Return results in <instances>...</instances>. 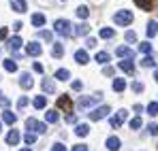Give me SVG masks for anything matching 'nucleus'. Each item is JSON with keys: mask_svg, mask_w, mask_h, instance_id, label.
<instances>
[{"mask_svg": "<svg viewBox=\"0 0 158 151\" xmlns=\"http://www.w3.org/2000/svg\"><path fill=\"white\" fill-rule=\"evenodd\" d=\"M53 30H56L60 36H64V38H69V36H73V34H75V30H73L71 22H66V19H56Z\"/></svg>", "mask_w": 158, "mask_h": 151, "instance_id": "nucleus-1", "label": "nucleus"}, {"mask_svg": "<svg viewBox=\"0 0 158 151\" xmlns=\"http://www.w3.org/2000/svg\"><path fill=\"white\" fill-rule=\"evenodd\" d=\"M26 128H28V132H36V134H45V132H47V126H45L43 121L34 119V117L26 119Z\"/></svg>", "mask_w": 158, "mask_h": 151, "instance_id": "nucleus-2", "label": "nucleus"}, {"mask_svg": "<svg viewBox=\"0 0 158 151\" xmlns=\"http://www.w3.org/2000/svg\"><path fill=\"white\" fill-rule=\"evenodd\" d=\"M113 22L118 26H128V24H132V13L131 11H118L113 15Z\"/></svg>", "mask_w": 158, "mask_h": 151, "instance_id": "nucleus-3", "label": "nucleus"}, {"mask_svg": "<svg viewBox=\"0 0 158 151\" xmlns=\"http://www.w3.org/2000/svg\"><path fill=\"white\" fill-rule=\"evenodd\" d=\"M101 98H103L101 94H96V96H81V98H79V102H77V106H79V109H90L92 104H96Z\"/></svg>", "mask_w": 158, "mask_h": 151, "instance_id": "nucleus-4", "label": "nucleus"}, {"mask_svg": "<svg viewBox=\"0 0 158 151\" xmlns=\"http://www.w3.org/2000/svg\"><path fill=\"white\" fill-rule=\"evenodd\" d=\"M56 109H60V111H69V113H71V111H73V100H71L66 94H62V96L56 100Z\"/></svg>", "mask_w": 158, "mask_h": 151, "instance_id": "nucleus-5", "label": "nucleus"}, {"mask_svg": "<svg viewBox=\"0 0 158 151\" xmlns=\"http://www.w3.org/2000/svg\"><path fill=\"white\" fill-rule=\"evenodd\" d=\"M109 104H103V106H98V109H94L92 113H90V119L92 121H98V119H103V117H107L109 115Z\"/></svg>", "mask_w": 158, "mask_h": 151, "instance_id": "nucleus-6", "label": "nucleus"}, {"mask_svg": "<svg viewBox=\"0 0 158 151\" xmlns=\"http://www.w3.org/2000/svg\"><path fill=\"white\" fill-rule=\"evenodd\" d=\"M115 53H118V58H122V60H132V58H135V51H132L131 47H124V45L118 47Z\"/></svg>", "mask_w": 158, "mask_h": 151, "instance_id": "nucleus-7", "label": "nucleus"}, {"mask_svg": "<svg viewBox=\"0 0 158 151\" xmlns=\"http://www.w3.org/2000/svg\"><path fill=\"white\" fill-rule=\"evenodd\" d=\"M156 2L158 0H135V4L139 9H143V11H154L156 9Z\"/></svg>", "mask_w": 158, "mask_h": 151, "instance_id": "nucleus-8", "label": "nucleus"}, {"mask_svg": "<svg viewBox=\"0 0 158 151\" xmlns=\"http://www.w3.org/2000/svg\"><path fill=\"white\" fill-rule=\"evenodd\" d=\"M11 9L15 13H26L28 11V2L26 0H11Z\"/></svg>", "mask_w": 158, "mask_h": 151, "instance_id": "nucleus-9", "label": "nucleus"}, {"mask_svg": "<svg viewBox=\"0 0 158 151\" xmlns=\"http://www.w3.org/2000/svg\"><path fill=\"white\" fill-rule=\"evenodd\" d=\"M118 68L124 70L126 75H135V64H132V60H122V62L118 64Z\"/></svg>", "mask_w": 158, "mask_h": 151, "instance_id": "nucleus-10", "label": "nucleus"}, {"mask_svg": "<svg viewBox=\"0 0 158 151\" xmlns=\"http://www.w3.org/2000/svg\"><path fill=\"white\" fill-rule=\"evenodd\" d=\"M41 51H43V49H41V45L34 43V41L26 45V53H28V55H34V58H36V55H41Z\"/></svg>", "mask_w": 158, "mask_h": 151, "instance_id": "nucleus-11", "label": "nucleus"}, {"mask_svg": "<svg viewBox=\"0 0 158 151\" xmlns=\"http://www.w3.org/2000/svg\"><path fill=\"white\" fill-rule=\"evenodd\" d=\"M19 83H22V87H24V89H30V87L34 85V79H32V75H30V73H22Z\"/></svg>", "mask_w": 158, "mask_h": 151, "instance_id": "nucleus-12", "label": "nucleus"}, {"mask_svg": "<svg viewBox=\"0 0 158 151\" xmlns=\"http://www.w3.org/2000/svg\"><path fill=\"white\" fill-rule=\"evenodd\" d=\"M41 85H43V92H45V94H56V83H53L52 79H47V77H45Z\"/></svg>", "mask_w": 158, "mask_h": 151, "instance_id": "nucleus-13", "label": "nucleus"}, {"mask_svg": "<svg viewBox=\"0 0 158 151\" xmlns=\"http://www.w3.org/2000/svg\"><path fill=\"white\" fill-rule=\"evenodd\" d=\"M120 145H122V143H120L118 136H109V138H107V149H109V151H118V149H120Z\"/></svg>", "mask_w": 158, "mask_h": 151, "instance_id": "nucleus-14", "label": "nucleus"}, {"mask_svg": "<svg viewBox=\"0 0 158 151\" xmlns=\"http://www.w3.org/2000/svg\"><path fill=\"white\" fill-rule=\"evenodd\" d=\"M17 143H19V132L13 128V130L6 134V145H17Z\"/></svg>", "mask_w": 158, "mask_h": 151, "instance_id": "nucleus-15", "label": "nucleus"}, {"mask_svg": "<svg viewBox=\"0 0 158 151\" xmlns=\"http://www.w3.org/2000/svg\"><path fill=\"white\" fill-rule=\"evenodd\" d=\"M19 47H22V38H19V36H11V38H9V49L19 51Z\"/></svg>", "mask_w": 158, "mask_h": 151, "instance_id": "nucleus-16", "label": "nucleus"}, {"mask_svg": "<svg viewBox=\"0 0 158 151\" xmlns=\"http://www.w3.org/2000/svg\"><path fill=\"white\" fill-rule=\"evenodd\" d=\"M75 134H77V136H88V134H90V126H88V124H77Z\"/></svg>", "mask_w": 158, "mask_h": 151, "instance_id": "nucleus-17", "label": "nucleus"}, {"mask_svg": "<svg viewBox=\"0 0 158 151\" xmlns=\"http://www.w3.org/2000/svg\"><path fill=\"white\" fill-rule=\"evenodd\" d=\"M15 119H17V117H15V115H13L11 111H2V121H4V124L13 126V124H15Z\"/></svg>", "mask_w": 158, "mask_h": 151, "instance_id": "nucleus-18", "label": "nucleus"}, {"mask_svg": "<svg viewBox=\"0 0 158 151\" xmlns=\"http://www.w3.org/2000/svg\"><path fill=\"white\" fill-rule=\"evenodd\" d=\"M43 24H45V15H43V13H34V15H32V26L41 28Z\"/></svg>", "mask_w": 158, "mask_h": 151, "instance_id": "nucleus-19", "label": "nucleus"}, {"mask_svg": "<svg viewBox=\"0 0 158 151\" xmlns=\"http://www.w3.org/2000/svg\"><path fill=\"white\" fill-rule=\"evenodd\" d=\"M75 60H77L79 64H88L90 58H88V53H85L83 49H79V51H75Z\"/></svg>", "mask_w": 158, "mask_h": 151, "instance_id": "nucleus-20", "label": "nucleus"}, {"mask_svg": "<svg viewBox=\"0 0 158 151\" xmlns=\"http://www.w3.org/2000/svg\"><path fill=\"white\" fill-rule=\"evenodd\" d=\"M94 60H96L98 64H109V53H107V51H98Z\"/></svg>", "mask_w": 158, "mask_h": 151, "instance_id": "nucleus-21", "label": "nucleus"}, {"mask_svg": "<svg viewBox=\"0 0 158 151\" xmlns=\"http://www.w3.org/2000/svg\"><path fill=\"white\" fill-rule=\"evenodd\" d=\"M141 66H143V68H152V66H156V60H154L152 55H145V58L141 60Z\"/></svg>", "mask_w": 158, "mask_h": 151, "instance_id": "nucleus-22", "label": "nucleus"}, {"mask_svg": "<svg viewBox=\"0 0 158 151\" xmlns=\"http://www.w3.org/2000/svg\"><path fill=\"white\" fill-rule=\"evenodd\" d=\"M2 64H4V70H6V73H15V70H17V64H15L13 60H2Z\"/></svg>", "mask_w": 158, "mask_h": 151, "instance_id": "nucleus-23", "label": "nucleus"}, {"mask_svg": "<svg viewBox=\"0 0 158 151\" xmlns=\"http://www.w3.org/2000/svg\"><path fill=\"white\" fill-rule=\"evenodd\" d=\"M126 89V81L124 79H115L113 81V92H124Z\"/></svg>", "mask_w": 158, "mask_h": 151, "instance_id": "nucleus-24", "label": "nucleus"}, {"mask_svg": "<svg viewBox=\"0 0 158 151\" xmlns=\"http://www.w3.org/2000/svg\"><path fill=\"white\" fill-rule=\"evenodd\" d=\"M158 32V22H148V36L152 38V36H156Z\"/></svg>", "mask_w": 158, "mask_h": 151, "instance_id": "nucleus-25", "label": "nucleus"}, {"mask_svg": "<svg viewBox=\"0 0 158 151\" xmlns=\"http://www.w3.org/2000/svg\"><path fill=\"white\" fill-rule=\"evenodd\" d=\"M45 119H47L49 124H56V121L60 119V117H58V111H47V113H45Z\"/></svg>", "mask_w": 158, "mask_h": 151, "instance_id": "nucleus-26", "label": "nucleus"}, {"mask_svg": "<svg viewBox=\"0 0 158 151\" xmlns=\"http://www.w3.org/2000/svg\"><path fill=\"white\" fill-rule=\"evenodd\" d=\"M69 70H66V68H60V70H56V79H58V81H66V79H69Z\"/></svg>", "mask_w": 158, "mask_h": 151, "instance_id": "nucleus-27", "label": "nucleus"}, {"mask_svg": "<svg viewBox=\"0 0 158 151\" xmlns=\"http://www.w3.org/2000/svg\"><path fill=\"white\" fill-rule=\"evenodd\" d=\"M32 104H34L36 109H45V104H47V100H45V96H36V98L32 100Z\"/></svg>", "mask_w": 158, "mask_h": 151, "instance_id": "nucleus-28", "label": "nucleus"}, {"mask_svg": "<svg viewBox=\"0 0 158 151\" xmlns=\"http://www.w3.org/2000/svg\"><path fill=\"white\" fill-rule=\"evenodd\" d=\"M62 53H64L62 45H60V43H56V45L52 47V55H53V58H62Z\"/></svg>", "mask_w": 158, "mask_h": 151, "instance_id": "nucleus-29", "label": "nucleus"}, {"mask_svg": "<svg viewBox=\"0 0 158 151\" xmlns=\"http://www.w3.org/2000/svg\"><path fill=\"white\" fill-rule=\"evenodd\" d=\"M88 15H90V9H88V6H77V17L79 19H85Z\"/></svg>", "mask_w": 158, "mask_h": 151, "instance_id": "nucleus-30", "label": "nucleus"}, {"mask_svg": "<svg viewBox=\"0 0 158 151\" xmlns=\"http://www.w3.org/2000/svg\"><path fill=\"white\" fill-rule=\"evenodd\" d=\"M88 32H90V26H88V24H79L77 28H75V34H81V36L88 34Z\"/></svg>", "mask_w": 158, "mask_h": 151, "instance_id": "nucleus-31", "label": "nucleus"}, {"mask_svg": "<svg viewBox=\"0 0 158 151\" xmlns=\"http://www.w3.org/2000/svg\"><path fill=\"white\" fill-rule=\"evenodd\" d=\"M113 34H115V32H113L111 28H103V30H101V38H113Z\"/></svg>", "mask_w": 158, "mask_h": 151, "instance_id": "nucleus-32", "label": "nucleus"}, {"mask_svg": "<svg viewBox=\"0 0 158 151\" xmlns=\"http://www.w3.org/2000/svg\"><path fill=\"white\" fill-rule=\"evenodd\" d=\"M139 51L145 53V55H150V53H152V45H150V43H141V45H139Z\"/></svg>", "mask_w": 158, "mask_h": 151, "instance_id": "nucleus-33", "label": "nucleus"}, {"mask_svg": "<svg viewBox=\"0 0 158 151\" xmlns=\"http://www.w3.org/2000/svg\"><path fill=\"white\" fill-rule=\"evenodd\" d=\"M148 113L154 117V115H158V102H150L148 104Z\"/></svg>", "mask_w": 158, "mask_h": 151, "instance_id": "nucleus-34", "label": "nucleus"}, {"mask_svg": "<svg viewBox=\"0 0 158 151\" xmlns=\"http://www.w3.org/2000/svg\"><path fill=\"white\" fill-rule=\"evenodd\" d=\"M24 141H26V145H34V143H36V136H34L32 132H28L26 136H24Z\"/></svg>", "mask_w": 158, "mask_h": 151, "instance_id": "nucleus-35", "label": "nucleus"}, {"mask_svg": "<svg viewBox=\"0 0 158 151\" xmlns=\"http://www.w3.org/2000/svg\"><path fill=\"white\" fill-rule=\"evenodd\" d=\"M124 38H126V43H135V41H137V34H135L132 30H128V32L124 34Z\"/></svg>", "mask_w": 158, "mask_h": 151, "instance_id": "nucleus-36", "label": "nucleus"}, {"mask_svg": "<svg viewBox=\"0 0 158 151\" xmlns=\"http://www.w3.org/2000/svg\"><path fill=\"white\" fill-rule=\"evenodd\" d=\"M85 47H88V49L96 47V38H94V36H88V38H85Z\"/></svg>", "mask_w": 158, "mask_h": 151, "instance_id": "nucleus-37", "label": "nucleus"}, {"mask_svg": "<svg viewBox=\"0 0 158 151\" xmlns=\"http://www.w3.org/2000/svg\"><path fill=\"white\" fill-rule=\"evenodd\" d=\"M131 87H132V92H135V94H139V92H143V83H139V81H135V83H132Z\"/></svg>", "mask_w": 158, "mask_h": 151, "instance_id": "nucleus-38", "label": "nucleus"}, {"mask_svg": "<svg viewBox=\"0 0 158 151\" xmlns=\"http://www.w3.org/2000/svg\"><path fill=\"white\" fill-rule=\"evenodd\" d=\"M131 128H132V130H139V128H141V117H135V119H131Z\"/></svg>", "mask_w": 158, "mask_h": 151, "instance_id": "nucleus-39", "label": "nucleus"}, {"mask_svg": "<svg viewBox=\"0 0 158 151\" xmlns=\"http://www.w3.org/2000/svg\"><path fill=\"white\" fill-rule=\"evenodd\" d=\"M122 124H124V121H122V119H120L118 115H115V117H111V128H120Z\"/></svg>", "mask_w": 158, "mask_h": 151, "instance_id": "nucleus-40", "label": "nucleus"}, {"mask_svg": "<svg viewBox=\"0 0 158 151\" xmlns=\"http://www.w3.org/2000/svg\"><path fill=\"white\" fill-rule=\"evenodd\" d=\"M39 36H41L43 41H52V32H47V30H41V32H39Z\"/></svg>", "mask_w": 158, "mask_h": 151, "instance_id": "nucleus-41", "label": "nucleus"}, {"mask_svg": "<svg viewBox=\"0 0 158 151\" xmlns=\"http://www.w3.org/2000/svg\"><path fill=\"white\" fill-rule=\"evenodd\" d=\"M66 124H77V115L75 113H69L66 115Z\"/></svg>", "mask_w": 158, "mask_h": 151, "instance_id": "nucleus-42", "label": "nucleus"}, {"mask_svg": "<svg viewBox=\"0 0 158 151\" xmlns=\"http://www.w3.org/2000/svg\"><path fill=\"white\" fill-rule=\"evenodd\" d=\"M71 151H88V145H83V143H79V145H73V149Z\"/></svg>", "mask_w": 158, "mask_h": 151, "instance_id": "nucleus-43", "label": "nucleus"}, {"mask_svg": "<svg viewBox=\"0 0 158 151\" xmlns=\"http://www.w3.org/2000/svg\"><path fill=\"white\" fill-rule=\"evenodd\" d=\"M148 132H150V134H158V124H150V126H148Z\"/></svg>", "mask_w": 158, "mask_h": 151, "instance_id": "nucleus-44", "label": "nucleus"}, {"mask_svg": "<svg viewBox=\"0 0 158 151\" xmlns=\"http://www.w3.org/2000/svg\"><path fill=\"white\" fill-rule=\"evenodd\" d=\"M52 151H66V147H64V145H60V143H53Z\"/></svg>", "mask_w": 158, "mask_h": 151, "instance_id": "nucleus-45", "label": "nucleus"}, {"mask_svg": "<svg viewBox=\"0 0 158 151\" xmlns=\"http://www.w3.org/2000/svg\"><path fill=\"white\" fill-rule=\"evenodd\" d=\"M26 104H28V98H26V96H22V98L17 100V106H19V109H24Z\"/></svg>", "mask_w": 158, "mask_h": 151, "instance_id": "nucleus-46", "label": "nucleus"}, {"mask_svg": "<svg viewBox=\"0 0 158 151\" xmlns=\"http://www.w3.org/2000/svg\"><path fill=\"white\" fill-rule=\"evenodd\" d=\"M0 102H2V106H4V109L9 106V98H6V96H4L2 92H0Z\"/></svg>", "mask_w": 158, "mask_h": 151, "instance_id": "nucleus-47", "label": "nucleus"}, {"mask_svg": "<svg viewBox=\"0 0 158 151\" xmlns=\"http://www.w3.org/2000/svg\"><path fill=\"white\" fill-rule=\"evenodd\" d=\"M6 36H9V30L6 28H0V41H4Z\"/></svg>", "mask_w": 158, "mask_h": 151, "instance_id": "nucleus-48", "label": "nucleus"}, {"mask_svg": "<svg viewBox=\"0 0 158 151\" xmlns=\"http://www.w3.org/2000/svg\"><path fill=\"white\" fill-rule=\"evenodd\" d=\"M73 89L75 92H81V81H73Z\"/></svg>", "mask_w": 158, "mask_h": 151, "instance_id": "nucleus-49", "label": "nucleus"}, {"mask_svg": "<svg viewBox=\"0 0 158 151\" xmlns=\"http://www.w3.org/2000/svg\"><path fill=\"white\" fill-rule=\"evenodd\" d=\"M36 73H43V64H39V62H34V66H32Z\"/></svg>", "mask_w": 158, "mask_h": 151, "instance_id": "nucleus-50", "label": "nucleus"}, {"mask_svg": "<svg viewBox=\"0 0 158 151\" xmlns=\"http://www.w3.org/2000/svg\"><path fill=\"white\" fill-rule=\"evenodd\" d=\"M103 73H105V77H111V75H113V68H111V66H105Z\"/></svg>", "mask_w": 158, "mask_h": 151, "instance_id": "nucleus-51", "label": "nucleus"}, {"mask_svg": "<svg viewBox=\"0 0 158 151\" xmlns=\"http://www.w3.org/2000/svg\"><path fill=\"white\" fill-rule=\"evenodd\" d=\"M22 26H24L22 22H15V24H13V28H15V30H22Z\"/></svg>", "mask_w": 158, "mask_h": 151, "instance_id": "nucleus-52", "label": "nucleus"}, {"mask_svg": "<svg viewBox=\"0 0 158 151\" xmlns=\"http://www.w3.org/2000/svg\"><path fill=\"white\" fill-rule=\"evenodd\" d=\"M154 81H156V83H158V70H156V73H154Z\"/></svg>", "mask_w": 158, "mask_h": 151, "instance_id": "nucleus-53", "label": "nucleus"}, {"mask_svg": "<svg viewBox=\"0 0 158 151\" xmlns=\"http://www.w3.org/2000/svg\"><path fill=\"white\" fill-rule=\"evenodd\" d=\"M19 151H30V149H19Z\"/></svg>", "mask_w": 158, "mask_h": 151, "instance_id": "nucleus-54", "label": "nucleus"}, {"mask_svg": "<svg viewBox=\"0 0 158 151\" xmlns=\"http://www.w3.org/2000/svg\"><path fill=\"white\" fill-rule=\"evenodd\" d=\"M0 132H2V124H0Z\"/></svg>", "mask_w": 158, "mask_h": 151, "instance_id": "nucleus-55", "label": "nucleus"}, {"mask_svg": "<svg viewBox=\"0 0 158 151\" xmlns=\"http://www.w3.org/2000/svg\"><path fill=\"white\" fill-rule=\"evenodd\" d=\"M62 2H64V0H62Z\"/></svg>", "mask_w": 158, "mask_h": 151, "instance_id": "nucleus-56", "label": "nucleus"}]
</instances>
